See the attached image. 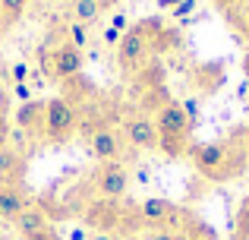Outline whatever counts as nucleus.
<instances>
[{
  "instance_id": "nucleus-7",
  "label": "nucleus",
  "mask_w": 249,
  "mask_h": 240,
  "mask_svg": "<svg viewBox=\"0 0 249 240\" xmlns=\"http://www.w3.org/2000/svg\"><path fill=\"white\" fill-rule=\"evenodd\" d=\"M123 136H126V142L136 146V148H158V129H155V120L145 117V114L126 117V123H123Z\"/></svg>"
},
{
  "instance_id": "nucleus-11",
  "label": "nucleus",
  "mask_w": 249,
  "mask_h": 240,
  "mask_svg": "<svg viewBox=\"0 0 249 240\" xmlns=\"http://www.w3.org/2000/svg\"><path fill=\"white\" fill-rule=\"evenodd\" d=\"M13 224H16L19 237L41 234V231H48V228H51V224H48V212H44V209H35V205H29V209H25Z\"/></svg>"
},
{
  "instance_id": "nucleus-23",
  "label": "nucleus",
  "mask_w": 249,
  "mask_h": 240,
  "mask_svg": "<svg viewBox=\"0 0 249 240\" xmlns=\"http://www.w3.org/2000/svg\"><path fill=\"white\" fill-rule=\"evenodd\" d=\"M193 10H196V0H183V3L177 6V10H170V13L180 19V16H186V13H193Z\"/></svg>"
},
{
  "instance_id": "nucleus-25",
  "label": "nucleus",
  "mask_w": 249,
  "mask_h": 240,
  "mask_svg": "<svg viewBox=\"0 0 249 240\" xmlns=\"http://www.w3.org/2000/svg\"><path fill=\"white\" fill-rule=\"evenodd\" d=\"M110 29H117V32H126V16H123V13H117V16H114V22H110Z\"/></svg>"
},
{
  "instance_id": "nucleus-6",
  "label": "nucleus",
  "mask_w": 249,
  "mask_h": 240,
  "mask_svg": "<svg viewBox=\"0 0 249 240\" xmlns=\"http://www.w3.org/2000/svg\"><path fill=\"white\" fill-rule=\"evenodd\" d=\"M91 186L101 199H120L129 190V171L120 161H101L91 171Z\"/></svg>"
},
{
  "instance_id": "nucleus-9",
  "label": "nucleus",
  "mask_w": 249,
  "mask_h": 240,
  "mask_svg": "<svg viewBox=\"0 0 249 240\" xmlns=\"http://www.w3.org/2000/svg\"><path fill=\"white\" fill-rule=\"evenodd\" d=\"M89 146L98 161H117V155H120V133L110 127H98V129H91Z\"/></svg>"
},
{
  "instance_id": "nucleus-3",
  "label": "nucleus",
  "mask_w": 249,
  "mask_h": 240,
  "mask_svg": "<svg viewBox=\"0 0 249 240\" xmlns=\"http://www.w3.org/2000/svg\"><path fill=\"white\" fill-rule=\"evenodd\" d=\"M76 129H79V114H76L73 105H70V98L60 95V98L44 101V123H41L44 142L63 146V142H70L76 136Z\"/></svg>"
},
{
  "instance_id": "nucleus-18",
  "label": "nucleus",
  "mask_w": 249,
  "mask_h": 240,
  "mask_svg": "<svg viewBox=\"0 0 249 240\" xmlns=\"http://www.w3.org/2000/svg\"><path fill=\"white\" fill-rule=\"evenodd\" d=\"M237 240H249V199L240 205V218H237Z\"/></svg>"
},
{
  "instance_id": "nucleus-20",
  "label": "nucleus",
  "mask_w": 249,
  "mask_h": 240,
  "mask_svg": "<svg viewBox=\"0 0 249 240\" xmlns=\"http://www.w3.org/2000/svg\"><path fill=\"white\" fill-rule=\"evenodd\" d=\"M10 76H13V82H25V76H29V67H25L22 60L13 63V67H10Z\"/></svg>"
},
{
  "instance_id": "nucleus-12",
  "label": "nucleus",
  "mask_w": 249,
  "mask_h": 240,
  "mask_svg": "<svg viewBox=\"0 0 249 240\" xmlns=\"http://www.w3.org/2000/svg\"><path fill=\"white\" fill-rule=\"evenodd\" d=\"M41 123H44V101H29L19 108V127L22 129L41 136Z\"/></svg>"
},
{
  "instance_id": "nucleus-21",
  "label": "nucleus",
  "mask_w": 249,
  "mask_h": 240,
  "mask_svg": "<svg viewBox=\"0 0 249 240\" xmlns=\"http://www.w3.org/2000/svg\"><path fill=\"white\" fill-rule=\"evenodd\" d=\"M19 240H63V237L57 234L54 228H48V231H41V234H29V237H19Z\"/></svg>"
},
{
  "instance_id": "nucleus-8",
  "label": "nucleus",
  "mask_w": 249,
  "mask_h": 240,
  "mask_svg": "<svg viewBox=\"0 0 249 240\" xmlns=\"http://www.w3.org/2000/svg\"><path fill=\"white\" fill-rule=\"evenodd\" d=\"M25 209H29V193L19 184L0 180V222H16Z\"/></svg>"
},
{
  "instance_id": "nucleus-15",
  "label": "nucleus",
  "mask_w": 249,
  "mask_h": 240,
  "mask_svg": "<svg viewBox=\"0 0 249 240\" xmlns=\"http://www.w3.org/2000/svg\"><path fill=\"white\" fill-rule=\"evenodd\" d=\"M67 41L73 44L76 51H82V54H85V48H89V41H91L89 25H82V22H70V25H67Z\"/></svg>"
},
{
  "instance_id": "nucleus-2",
  "label": "nucleus",
  "mask_w": 249,
  "mask_h": 240,
  "mask_svg": "<svg viewBox=\"0 0 249 240\" xmlns=\"http://www.w3.org/2000/svg\"><path fill=\"white\" fill-rule=\"evenodd\" d=\"M155 129H158V148H164L170 158L189 152V129H193V123L183 114V105L167 101V105L155 114Z\"/></svg>"
},
{
  "instance_id": "nucleus-26",
  "label": "nucleus",
  "mask_w": 249,
  "mask_h": 240,
  "mask_svg": "<svg viewBox=\"0 0 249 240\" xmlns=\"http://www.w3.org/2000/svg\"><path fill=\"white\" fill-rule=\"evenodd\" d=\"M70 240H91V234L85 228H73V231H70Z\"/></svg>"
},
{
  "instance_id": "nucleus-1",
  "label": "nucleus",
  "mask_w": 249,
  "mask_h": 240,
  "mask_svg": "<svg viewBox=\"0 0 249 240\" xmlns=\"http://www.w3.org/2000/svg\"><path fill=\"white\" fill-rule=\"evenodd\" d=\"M189 158L193 167L208 180H231L237 174H243L249 167L246 155V127L240 133H233L231 139H214V142H199V146H189Z\"/></svg>"
},
{
  "instance_id": "nucleus-13",
  "label": "nucleus",
  "mask_w": 249,
  "mask_h": 240,
  "mask_svg": "<svg viewBox=\"0 0 249 240\" xmlns=\"http://www.w3.org/2000/svg\"><path fill=\"white\" fill-rule=\"evenodd\" d=\"M22 158H19L16 152H0V180H10V184H19V177H22Z\"/></svg>"
},
{
  "instance_id": "nucleus-24",
  "label": "nucleus",
  "mask_w": 249,
  "mask_h": 240,
  "mask_svg": "<svg viewBox=\"0 0 249 240\" xmlns=\"http://www.w3.org/2000/svg\"><path fill=\"white\" fill-rule=\"evenodd\" d=\"M16 98H22L25 105H29V101H32V89L25 86V82H16Z\"/></svg>"
},
{
  "instance_id": "nucleus-4",
  "label": "nucleus",
  "mask_w": 249,
  "mask_h": 240,
  "mask_svg": "<svg viewBox=\"0 0 249 240\" xmlns=\"http://www.w3.org/2000/svg\"><path fill=\"white\" fill-rule=\"evenodd\" d=\"M41 63H44V76H48V79H70V76L82 73L85 54L76 51L70 41H63V44H57L54 51H48V54L41 57Z\"/></svg>"
},
{
  "instance_id": "nucleus-16",
  "label": "nucleus",
  "mask_w": 249,
  "mask_h": 240,
  "mask_svg": "<svg viewBox=\"0 0 249 240\" xmlns=\"http://www.w3.org/2000/svg\"><path fill=\"white\" fill-rule=\"evenodd\" d=\"M29 3H32V0H0V13H3L6 22L13 25V22H16V19L25 13V10H29Z\"/></svg>"
},
{
  "instance_id": "nucleus-36",
  "label": "nucleus",
  "mask_w": 249,
  "mask_h": 240,
  "mask_svg": "<svg viewBox=\"0 0 249 240\" xmlns=\"http://www.w3.org/2000/svg\"><path fill=\"white\" fill-rule=\"evenodd\" d=\"M246 13H249V10H246ZM246 32H249V16H246Z\"/></svg>"
},
{
  "instance_id": "nucleus-34",
  "label": "nucleus",
  "mask_w": 249,
  "mask_h": 240,
  "mask_svg": "<svg viewBox=\"0 0 249 240\" xmlns=\"http://www.w3.org/2000/svg\"><path fill=\"white\" fill-rule=\"evenodd\" d=\"M214 3H224V6H231V3H240V0H214Z\"/></svg>"
},
{
  "instance_id": "nucleus-29",
  "label": "nucleus",
  "mask_w": 249,
  "mask_h": 240,
  "mask_svg": "<svg viewBox=\"0 0 249 240\" xmlns=\"http://www.w3.org/2000/svg\"><path fill=\"white\" fill-rule=\"evenodd\" d=\"M3 142H6V120L0 117V152H3Z\"/></svg>"
},
{
  "instance_id": "nucleus-14",
  "label": "nucleus",
  "mask_w": 249,
  "mask_h": 240,
  "mask_svg": "<svg viewBox=\"0 0 249 240\" xmlns=\"http://www.w3.org/2000/svg\"><path fill=\"white\" fill-rule=\"evenodd\" d=\"M70 13H73V22L89 25L91 19H98L101 3H98V0H73V3H70Z\"/></svg>"
},
{
  "instance_id": "nucleus-19",
  "label": "nucleus",
  "mask_w": 249,
  "mask_h": 240,
  "mask_svg": "<svg viewBox=\"0 0 249 240\" xmlns=\"http://www.w3.org/2000/svg\"><path fill=\"white\" fill-rule=\"evenodd\" d=\"M183 114H186V120H189V123H196V120H199V101H196V98L183 101Z\"/></svg>"
},
{
  "instance_id": "nucleus-10",
  "label": "nucleus",
  "mask_w": 249,
  "mask_h": 240,
  "mask_svg": "<svg viewBox=\"0 0 249 240\" xmlns=\"http://www.w3.org/2000/svg\"><path fill=\"white\" fill-rule=\"evenodd\" d=\"M85 218H89V224L95 231H110V228L120 224L123 212H120V205H117L114 199H98V203H91V209H89Z\"/></svg>"
},
{
  "instance_id": "nucleus-31",
  "label": "nucleus",
  "mask_w": 249,
  "mask_h": 240,
  "mask_svg": "<svg viewBox=\"0 0 249 240\" xmlns=\"http://www.w3.org/2000/svg\"><path fill=\"white\" fill-rule=\"evenodd\" d=\"M243 73L249 76V51H246V54H243Z\"/></svg>"
},
{
  "instance_id": "nucleus-33",
  "label": "nucleus",
  "mask_w": 249,
  "mask_h": 240,
  "mask_svg": "<svg viewBox=\"0 0 249 240\" xmlns=\"http://www.w3.org/2000/svg\"><path fill=\"white\" fill-rule=\"evenodd\" d=\"M120 240H145V237H139V234H126V237H120Z\"/></svg>"
},
{
  "instance_id": "nucleus-32",
  "label": "nucleus",
  "mask_w": 249,
  "mask_h": 240,
  "mask_svg": "<svg viewBox=\"0 0 249 240\" xmlns=\"http://www.w3.org/2000/svg\"><path fill=\"white\" fill-rule=\"evenodd\" d=\"M98 3H101V10H107V6H114L117 0H98Z\"/></svg>"
},
{
  "instance_id": "nucleus-28",
  "label": "nucleus",
  "mask_w": 249,
  "mask_h": 240,
  "mask_svg": "<svg viewBox=\"0 0 249 240\" xmlns=\"http://www.w3.org/2000/svg\"><path fill=\"white\" fill-rule=\"evenodd\" d=\"M180 3H183V0H158V6H161V10H177Z\"/></svg>"
},
{
  "instance_id": "nucleus-35",
  "label": "nucleus",
  "mask_w": 249,
  "mask_h": 240,
  "mask_svg": "<svg viewBox=\"0 0 249 240\" xmlns=\"http://www.w3.org/2000/svg\"><path fill=\"white\" fill-rule=\"evenodd\" d=\"M246 158H249V127H246Z\"/></svg>"
},
{
  "instance_id": "nucleus-30",
  "label": "nucleus",
  "mask_w": 249,
  "mask_h": 240,
  "mask_svg": "<svg viewBox=\"0 0 249 240\" xmlns=\"http://www.w3.org/2000/svg\"><path fill=\"white\" fill-rule=\"evenodd\" d=\"M6 32H10V22H6V16H3V13H0V38H3Z\"/></svg>"
},
{
  "instance_id": "nucleus-5",
  "label": "nucleus",
  "mask_w": 249,
  "mask_h": 240,
  "mask_svg": "<svg viewBox=\"0 0 249 240\" xmlns=\"http://www.w3.org/2000/svg\"><path fill=\"white\" fill-rule=\"evenodd\" d=\"M152 54H155V48L142 32H136V29L123 32L120 44H117V63H120L123 73H136L139 67H145Z\"/></svg>"
},
{
  "instance_id": "nucleus-27",
  "label": "nucleus",
  "mask_w": 249,
  "mask_h": 240,
  "mask_svg": "<svg viewBox=\"0 0 249 240\" xmlns=\"http://www.w3.org/2000/svg\"><path fill=\"white\" fill-rule=\"evenodd\" d=\"M91 240H120V237H114L110 231H95V234H91Z\"/></svg>"
},
{
  "instance_id": "nucleus-17",
  "label": "nucleus",
  "mask_w": 249,
  "mask_h": 240,
  "mask_svg": "<svg viewBox=\"0 0 249 240\" xmlns=\"http://www.w3.org/2000/svg\"><path fill=\"white\" fill-rule=\"evenodd\" d=\"M145 240H186L183 231H174V228H152Z\"/></svg>"
},
{
  "instance_id": "nucleus-22",
  "label": "nucleus",
  "mask_w": 249,
  "mask_h": 240,
  "mask_svg": "<svg viewBox=\"0 0 249 240\" xmlns=\"http://www.w3.org/2000/svg\"><path fill=\"white\" fill-rule=\"evenodd\" d=\"M120 38H123V32L110 29V25H107V29H104V44H114V48H117V44H120Z\"/></svg>"
}]
</instances>
